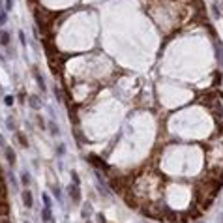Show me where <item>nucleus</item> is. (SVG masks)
Instances as JSON below:
<instances>
[{
	"label": "nucleus",
	"instance_id": "nucleus-1",
	"mask_svg": "<svg viewBox=\"0 0 223 223\" xmlns=\"http://www.w3.org/2000/svg\"><path fill=\"white\" fill-rule=\"evenodd\" d=\"M32 203H34V201H32V193H30L28 189H24V191H23V204L27 206V208H32Z\"/></svg>",
	"mask_w": 223,
	"mask_h": 223
},
{
	"label": "nucleus",
	"instance_id": "nucleus-2",
	"mask_svg": "<svg viewBox=\"0 0 223 223\" xmlns=\"http://www.w3.org/2000/svg\"><path fill=\"white\" fill-rule=\"evenodd\" d=\"M69 195H71L73 203H79V199H81V193H79V186H71V188H69Z\"/></svg>",
	"mask_w": 223,
	"mask_h": 223
},
{
	"label": "nucleus",
	"instance_id": "nucleus-3",
	"mask_svg": "<svg viewBox=\"0 0 223 223\" xmlns=\"http://www.w3.org/2000/svg\"><path fill=\"white\" fill-rule=\"evenodd\" d=\"M28 101H30V107H34V109H39V107H41L38 96H28Z\"/></svg>",
	"mask_w": 223,
	"mask_h": 223
},
{
	"label": "nucleus",
	"instance_id": "nucleus-4",
	"mask_svg": "<svg viewBox=\"0 0 223 223\" xmlns=\"http://www.w3.org/2000/svg\"><path fill=\"white\" fill-rule=\"evenodd\" d=\"M41 217H43V221H51V208H43V212H41Z\"/></svg>",
	"mask_w": 223,
	"mask_h": 223
},
{
	"label": "nucleus",
	"instance_id": "nucleus-5",
	"mask_svg": "<svg viewBox=\"0 0 223 223\" xmlns=\"http://www.w3.org/2000/svg\"><path fill=\"white\" fill-rule=\"evenodd\" d=\"M0 43H2V45L10 43V34L8 32H0Z\"/></svg>",
	"mask_w": 223,
	"mask_h": 223
},
{
	"label": "nucleus",
	"instance_id": "nucleus-6",
	"mask_svg": "<svg viewBox=\"0 0 223 223\" xmlns=\"http://www.w3.org/2000/svg\"><path fill=\"white\" fill-rule=\"evenodd\" d=\"M6 158H8V161H10L11 165L15 163V154L11 152V148H6Z\"/></svg>",
	"mask_w": 223,
	"mask_h": 223
},
{
	"label": "nucleus",
	"instance_id": "nucleus-7",
	"mask_svg": "<svg viewBox=\"0 0 223 223\" xmlns=\"http://www.w3.org/2000/svg\"><path fill=\"white\" fill-rule=\"evenodd\" d=\"M21 184L23 186H28L30 184V176L27 175V172H23V175H21Z\"/></svg>",
	"mask_w": 223,
	"mask_h": 223
},
{
	"label": "nucleus",
	"instance_id": "nucleus-8",
	"mask_svg": "<svg viewBox=\"0 0 223 223\" xmlns=\"http://www.w3.org/2000/svg\"><path fill=\"white\" fill-rule=\"evenodd\" d=\"M41 199H43V203H45V208H51V199H49V195H47V193L41 195Z\"/></svg>",
	"mask_w": 223,
	"mask_h": 223
},
{
	"label": "nucleus",
	"instance_id": "nucleus-9",
	"mask_svg": "<svg viewBox=\"0 0 223 223\" xmlns=\"http://www.w3.org/2000/svg\"><path fill=\"white\" fill-rule=\"evenodd\" d=\"M6 105H13V97L11 96H6Z\"/></svg>",
	"mask_w": 223,
	"mask_h": 223
},
{
	"label": "nucleus",
	"instance_id": "nucleus-10",
	"mask_svg": "<svg viewBox=\"0 0 223 223\" xmlns=\"http://www.w3.org/2000/svg\"><path fill=\"white\" fill-rule=\"evenodd\" d=\"M64 148H66V146H64V144H60V146H58V148H56V152H58V154H60V156H62V154H64Z\"/></svg>",
	"mask_w": 223,
	"mask_h": 223
},
{
	"label": "nucleus",
	"instance_id": "nucleus-11",
	"mask_svg": "<svg viewBox=\"0 0 223 223\" xmlns=\"http://www.w3.org/2000/svg\"><path fill=\"white\" fill-rule=\"evenodd\" d=\"M4 23H6V13H2V15H0V27H2Z\"/></svg>",
	"mask_w": 223,
	"mask_h": 223
},
{
	"label": "nucleus",
	"instance_id": "nucleus-12",
	"mask_svg": "<svg viewBox=\"0 0 223 223\" xmlns=\"http://www.w3.org/2000/svg\"><path fill=\"white\" fill-rule=\"evenodd\" d=\"M51 131H53V135H56V133H58V130H56L55 124H51Z\"/></svg>",
	"mask_w": 223,
	"mask_h": 223
},
{
	"label": "nucleus",
	"instance_id": "nucleus-13",
	"mask_svg": "<svg viewBox=\"0 0 223 223\" xmlns=\"http://www.w3.org/2000/svg\"><path fill=\"white\" fill-rule=\"evenodd\" d=\"M97 221H100V223H105V217H103V216L100 214V216H97Z\"/></svg>",
	"mask_w": 223,
	"mask_h": 223
},
{
	"label": "nucleus",
	"instance_id": "nucleus-14",
	"mask_svg": "<svg viewBox=\"0 0 223 223\" xmlns=\"http://www.w3.org/2000/svg\"><path fill=\"white\" fill-rule=\"evenodd\" d=\"M6 10H11V0H6Z\"/></svg>",
	"mask_w": 223,
	"mask_h": 223
},
{
	"label": "nucleus",
	"instance_id": "nucleus-15",
	"mask_svg": "<svg viewBox=\"0 0 223 223\" xmlns=\"http://www.w3.org/2000/svg\"><path fill=\"white\" fill-rule=\"evenodd\" d=\"M0 144H2V146H4V137H2V135H0Z\"/></svg>",
	"mask_w": 223,
	"mask_h": 223
},
{
	"label": "nucleus",
	"instance_id": "nucleus-16",
	"mask_svg": "<svg viewBox=\"0 0 223 223\" xmlns=\"http://www.w3.org/2000/svg\"><path fill=\"white\" fill-rule=\"evenodd\" d=\"M88 223H90V221H88Z\"/></svg>",
	"mask_w": 223,
	"mask_h": 223
}]
</instances>
